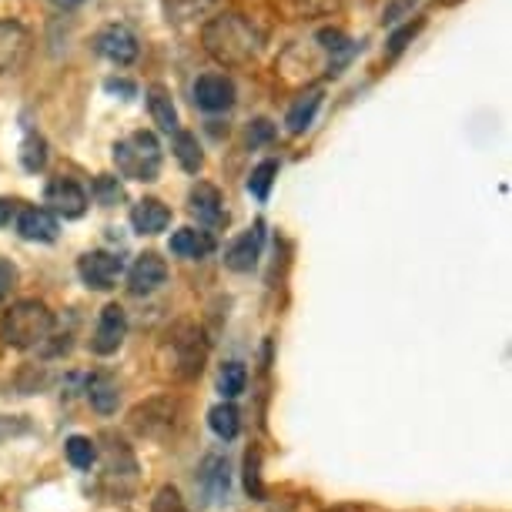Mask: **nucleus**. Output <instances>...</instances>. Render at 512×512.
Returning <instances> with one entry per match:
<instances>
[{"label": "nucleus", "instance_id": "obj_1", "mask_svg": "<svg viewBox=\"0 0 512 512\" xmlns=\"http://www.w3.org/2000/svg\"><path fill=\"white\" fill-rule=\"evenodd\" d=\"M201 44H205V51L215 57L221 67H245L262 51V34H258V27L251 24L248 17L225 11L205 24Z\"/></svg>", "mask_w": 512, "mask_h": 512}, {"label": "nucleus", "instance_id": "obj_2", "mask_svg": "<svg viewBox=\"0 0 512 512\" xmlns=\"http://www.w3.org/2000/svg\"><path fill=\"white\" fill-rule=\"evenodd\" d=\"M54 328V315L47 312L44 302L37 298H21L0 315V338L11 349H34L41 345Z\"/></svg>", "mask_w": 512, "mask_h": 512}, {"label": "nucleus", "instance_id": "obj_3", "mask_svg": "<svg viewBox=\"0 0 512 512\" xmlns=\"http://www.w3.org/2000/svg\"><path fill=\"white\" fill-rule=\"evenodd\" d=\"M114 164L131 181H158L161 175V144L151 131H134L114 144Z\"/></svg>", "mask_w": 512, "mask_h": 512}, {"label": "nucleus", "instance_id": "obj_4", "mask_svg": "<svg viewBox=\"0 0 512 512\" xmlns=\"http://www.w3.org/2000/svg\"><path fill=\"white\" fill-rule=\"evenodd\" d=\"M77 275L94 292H111L118 285V278L124 275V258L114 255V251H88L77 262Z\"/></svg>", "mask_w": 512, "mask_h": 512}, {"label": "nucleus", "instance_id": "obj_5", "mask_svg": "<svg viewBox=\"0 0 512 512\" xmlns=\"http://www.w3.org/2000/svg\"><path fill=\"white\" fill-rule=\"evenodd\" d=\"M171 352H175V375L178 379H195L205 369V342L195 325H181L171 335Z\"/></svg>", "mask_w": 512, "mask_h": 512}, {"label": "nucleus", "instance_id": "obj_6", "mask_svg": "<svg viewBox=\"0 0 512 512\" xmlns=\"http://www.w3.org/2000/svg\"><path fill=\"white\" fill-rule=\"evenodd\" d=\"M44 201L51 205L47 211H51V215H61V218H81L84 211H88V195H84V188L67 175L47 181Z\"/></svg>", "mask_w": 512, "mask_h": 512}, {"label": "nucleus", "instance_id": "obj_7", "mask_svg": "<svg viewBox=\"0 0 512 512\" xmlns=\"http://www.w3.org/2000/svg\"><path fill=\"white\" fill-rule=\"evenodd\" d=\"M124 335H128V315H124V308L104 305L98 325H94V335H91V352L114 355L124 345Z\"/></svg>", "mask_w": 512, "mask_h": 512}, {"label": "nucleus", "instance_id": "obj_8", "mask_svg": "<svg viewBox=\"0 0 512 512\" xmlns=\"http://www.w3.org/2000/svg\"><path fill=\"white\" fill-rule=\"evenodd\" d=\"M94 51L101 57H108L114 64H134L138 61V37L131 34V27L124 24H108L94 34Z\"/></svg>", "mask_w": 512, "mask_h": 512}, {"label": "nucleus", "instance_id": "obj_9", "mask_svg": "<svg viewBox=\"0 0 512 512\" xmlns=\"http://www.w3.org/2000/svg\"><path fill=\"white\" fill-rule=\"evenodd\" d=\"M191 94H195V104L201 111L218 114L235 104V81L228 74H201Z\"/></svg>", "mask_w": 512, "mask_h": 512}, {"label": "nucleus", "instance_id": "obj_10", "mask_svg": "<svg viewBox=\"0 0 512 512\" xmlns=\"http://www.w3.org/2000/svg\"><path fill=\"white\" fill-rule=\"evenodd\" d=\"M262 245H265V221H255L245 235H238L225 248V265L231 272H251L258 265V258H262Z\"/></svg>", "mask_w": 512, "mask_h": 512}, {"label": "nucleus", "instance_id": "obj_11", "mask_svg": "<svg viewBox=\"0 0 512 512\" xmlns=\"http://www.w3.org/2000/svg\"><path fill=\"white\" fill-rule=\"evenodd\" d=\"M175 419H178V405L171 399H151L131 412V425L141 436H164V432H171Z\"/></svg>", "mask_w": 512, "mask_h": 512}, {"label": "nucleus", "instance_id": "obj_12", "mask_svg": "<svg viewBox=\"0 0 512 512\" xmlns=\"http://www.w3.org/2000/svg\"><path fill=\"white\" fill-rule=\"evenodd\" d=\"M31 54V31L17 21H0V74L17 71Z\"/></svg>", "mask_w": 512, "mask_h": 512}, {"label": "nucleus", "instance_id": "obj_13", "mask_svg": "<svg viewBox=\"0 0 512 512\" xmlns=\"http://www.w3.org/2000/svg\"><path fill=\"white\" fill-rule=\"evenodd\" d=\"M164 282H168V265H164V258L154 255V251H144L128 272L131 295H154Z\"/></svg>", "mask_w": 512, "mask_h": 512}, {"label": "nucleus", "instance_id": "obj_14", "mask_svg": "<svg viewBox=\"0 0 512 512\" xmlns=\"http://www.w3.org/2000/svg\"><path fill=\"white\" fill-rule=\"evenodd\" d=\"M188 208L201 225H221V221H228L221 191L215 185H208V181H198V185L188 191Z\"/></svg>", "mask_w": 512, "mask_h": 512}, {"label": "nucleus", "instance_id": "obj_15", "mask_svg": "<svg viewBox=\"0 0 512 512\" xmlns=\"http://www.w3.org/2000/svg\"><path fill=\"white\" fill-rule=\"evenodd\" d=\"M131 225L138 235H161L171 225V208L158 198H141L131 208Z\"/></svg>", "mask_w": 512, "mask_h": 512}, {"label": "nucleus", "instance_id": "obj_16", "mask_svg": "<svg viewBox=\"0 0 512 512\" xmlns=\"http://www.w3.org/2000/svg\"><path fill=\"white\" fill-rule=\"evenodd\" d=\"M17 235L27 241H54L57 218L47 208H21L17 211Z\"/></svg>", "mask_w": 512, "mask_h": 512}, {"label": "nucleus", "instance_id": "obj_17", "mask_svg": "<svg viewBox=\"0 0 512 512\" xmlns=\"http://www.w3.org/2000/svg\"><path fill=\"white\" fill-rule=\"evenodd\" d=\"M171 255L178 258H208L215 251V238L208 231H198V228H181L171 235Z\"/></svg>", "mask_w": 512, "mask_h": 512}, {"label": "nucleus", "instance_id": "obj_18", "mask_svg": "<svg viewBox=\"0 0 512 512\" xmlns=\"http://www.w3.org/2000/svg\"><path fill=\"white\" fill-rule=\"evenodd\" d=\"M148 111H151V121L158 124L161 131H168V134L178 131V111L164 84H151L148 88Z\"/></svg>", "mask_w": 512, "mask_h": 512}, {"label": "nucleus", "instance_id": "obj_19", "mask_svg": "<svg viewBox=\"0 0 512 512\" xmlns=\"http://www.w3.org/2000/svg\"><path fill=\"white\" fill-rule=\"evenodd\" d=\"M88 399H91V405H94V412L111 415V412H118L121 389H118V382H114L111 375H91V382H88Z\"/></svg>", "mask_w": 512, "mask_h": 512}, {"label": "nucleus", "instance_id": "obj_20", "mask_svg": "<svg viewBox=\"0 0 512 512\" xmlns=\"http://www.w3.org/2000/svg\"><path fill=\"white\" fill-rule=\"evenodd\" d=\"M322 108V91H305L285 114V128L292 134H302L315 121V111Z\"/></svg>", "mask_w": 512, "mask_h": 512}, {"label": "nucleus", "instance_id": "obj_21", "mask_svg": "<svg viewBox=\"0 0 512 512\" xmlns=\"http://www.w3.org/2000/svg\"><path fill=\"white\" fill-rule=\"evenodd\" d=\"M201 489L208 492V499H221L228 496V462L221 456H208L205 466H201Z\"/></svg>", "mask_w": 512, "mask_h": 512}, {"label": "nucleus", "instance_id": "obj_22", "mask_svg": "<svg viewBox=\"0 0 512 512\" xmlns=\"http://www.w3.org/2000/svg\"><path fill=\"white\" fill-rule=\"evenodd\" d=\"M175 158H178V164L181 168L188 171V175H198L201 171V164H205V154H201V144H198V138L191 131H175Z\"/></svg>", "mask_w": 512, "mask_h": 512}, {"label": "nucleus", "instance_id": "obj_23", "mask_svg": "<svg viewBox=\"0 0 512 512\" xmlns=\"http://www.w3.org/2000/svg\"><path fill=\"white\" fill-rule=\"evenodd\" d=\"M208 425L218 439H235L238 429H241V419H238V409L231 402H221L215 409L208 412Z\"/></svg>", "mask_w": 512, "mask_h": 512}, {"label": "nucleus", "instance_id": "obj_24", "mask_svg": "<svg viewBox=\"0 0 512 512\" xmlns=\"http://www.w3.org/2000/svg\"><path fill=\"white\" fill-rule=\"evenodd\" d=\"M248 389V369L241 362H225L218 372V392L225 399H238L241 392Z\"/></svg>", "mask_w": 512, "mask_h": 512}, {"label": "nucleus", "instance_id": "obj_25", "mask_svg": "<svg viewBox=\"0 0 512 512\" xmlns=\"http://www.w3.org/2000/svg\"><path fill=\"white\" fill-rule=\"evenodd\" d=\"M275 178H278V161L268 158L262 164H255V171H251V178H248V191L258 201H268V191H272Z\"/></svg>", "mask_w": 512, "mask_h": 512}, {"label": "nucleus", "instance_id": "obj_26", "mask_svg": "<svg viewBox=\"0 0 512 512\" xmlns=\"http://www.w3.org/2000/svg\"><path fill=\"white\" fill-rule=\"evenodd\" d=\"M64 452L74 469H91L94 459H98V449H94V442L88 436H71L64 442Z\"/></svg>", "mask_w": 512, "mask_h": 512}, {"label": "nucleus", "instance_id": "obj_27", "mask_svg": "<svg viewBox=\"0 0 512 512\" xmlns=\"http://www.w3.org/2000/svg\"><path fill=\"white\" fill-rule=\"evenodd\" d=\"M285 7V14L292 17H318V14H332L342 7V0H278Z\"/></svg>", "mask_w": 512, "mask_h": 512}, {"label": "nucleus", "instance_id": "obj_28", "mask_svg": "<svg viewBox=\"0 0 512 512\" xmlns=\"http://www.w3.org/2000/svg\"><path fill=\"white\" fill-rule=\"evenodd\" d=\"M21 161H24L27 171H41L44 164H47V144H44V138H37V134H27Z\"/></svg>", "mask_w": 512, "mask_h": 512}, {"label": "nucleus", "instance_id": "obj_29", "mask_svg": "<svg viewBox=\"0 0 512 512\" xmlns=\"http://www.w3.org/2000/svg\"><path fill=\"white\" fill-rule=\"evenodd\" d=\"M215 4V0H168V21H188V17H195L201 11H208V7Z\"/></svg>", "mask_w": 512, "mask_h": 512}, {"label": "nucleus", "instance_id": "obj_30", "mask_svg": "<svg viewBox=\"0 0 512 512\" xmlns=\"http://www.w3.org/2000/svg\"><path fill=\"white\" fill-rule=\"evenodd\" d=\"M151 512H188L185 499H181V492L175 486H161L158 496L151 502Z\"/></svg>", "mask_w": 512, "mask_h": 512}, {"label": "nucleus", "instance_id": "obj_31", "mask_svg": "<svg viewBox=\"0 0 512 512\" xmlns=\"http://www.w3.org/2000/svg\"><path fill=\"white\" fill-rule=\"evenodd\" d=\"M94 195H98L101 205H118V201L124 198V191L118 185V178H111V175H101L98 181H94Z\"/></svg>", "mask_w": 512, "mask_h": 512}, {"label": "nucleus", "instance_id": "obj_32", "mask_svg": "<svg viewBox=\"0 0 512 512\" xmlns=\"http://www.w3.org/2000/svg\"><path fill=\"white\" fill-rule=\"evenodd\" d=\"M315 41L322 44L325 51H332V54H342V57L352 51V47H349L352 41H349V37H345L342 31H335V27H325V31H318V34H315Z\"/></svg>", "mask_w": 512, "mask_h": 512}, {"label": "nucleus", "instance_id": "obj_33", "mask_svg": "<svg viewBox=\"0 0 512 512\" xmlns=\"http://www.w3.org/2000/svg\"><path fill=\"white\" fill-rule=\"evenodd\" d=\"M245 489H248L255 499H262V496H265L262 479H258V452H248V456H245Z\"/></svg>", "mask_w": 512, "mask_h": 512}, {"label": "nucleus", "instance_id": "obj_34", "mask_svg": "<svg viewBox=\"0 0 512 512\" xmlns=\"http://www.w3.org/2000/svg\"><path fill=\"white\" fill-rule=\"evenodd\" d=\"M422 24H425V21H422V17H419V21H415V24H405V27H399V31H395V34L389 37V54H399L402 47L409 44L412 37L422 31Z\"/></svg>", "mask_w": 512, "mask_h": 512}, {"label": "nucleus", "instance_id": "obj_35", "mask_svg": "<svg viewBox=\"0 0 512 512\" xmlns=\"http://www.w3.org/2000/svg\"><path fill=\"white\" fill-rule=\"evenodd\" d=\"M275 138V128H272V121H255V124H251V128H248V144H251V148H258V144H265V141H272Z\"/></svg>", "mask_w": 512, "mask_h": 512}, {"label": "nucleus", "instance_id": "obj_36", "mask_svg": "<svg viewBox=\"0 0 512 512\" xmlns=\"http://www.w3.org/2000/svg\"><path fill=\"white\" fill-rule=\"evenodd\" d=\"M14 282H17V268L11 262H4V258H0V298L11 292Z\"/></svg>", "mask_w": 512, "mask_h": 512}, {"label": "nucleus", "instance_id": "obj_37", "mask_svg": "<svg viewBox=\"0 0 512 512\" xmlns=\"http://www.w3.org/2000/svg\"><path fill=\"white\" fill-rule=\"evenodd\" d=\"M415 4V0H392L389 7H385V17H382V24H392V21H399V17L409 11V7Z\"/></svg>", "mask_w": 512, "mask_h": 512}, {"label": "nucleus", "instance_id": "obj_38", "mask_svg": "<svg viewBox=\"0 0 512 512\" xmlns=\"http://www.w3.org/2000/svg\"><path fill=\"white\" fill-rule=\"evenodd\" d=\"M17 201H11V198H0V228L4 225H11V218H17Z\"/></svg>", "mask_w": 512, "mask_h": 512}, {"label": "nucleus", "instance_id": "obj_39", "mask_svg": "<svg viewBox=\"0 0 512 512\" xmlns=\"http://www.w3.org/2000/svg\"><path fill=\"white\" fill-rule=\"evenodd\" d=\"M108 91H121V94H134L128 81H108Z\"/></svg>", "mask_w": 512, "mask_h": 512}, {"label": "nucleus", "instance_id": "obj_40", "mask_svg": "<svg viewBox=\"0 0 512 512\" xmlns=\"http://www.w3.org/2000/svg\"><path fill=\"white\" fill-rule=\"evenodd\" d=\"M54 7H61V11H71V7H77L81 0H51Z\"/></svg>", "mask_w": 512, "mask_h": 512}]
</instances>
